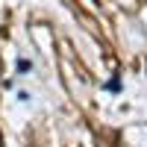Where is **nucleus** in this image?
Here are the masks:
<instances>
[{
  "label": "nucleus",
  "instance_id": "obj_1",
  "mask_svg": "<svg viewBox=\"0 0 147 147\" xmlns=\"http://www.w3.org/2000/svg\"><path fill=\"white\" fill-rule=\"evenodd\" d=\"M30 68H32V65L27 62V59H21V62H18V71H30Z\"/></svg>",
  "mask_w": 147,
  "mask_h": 147
}]
</instances>
